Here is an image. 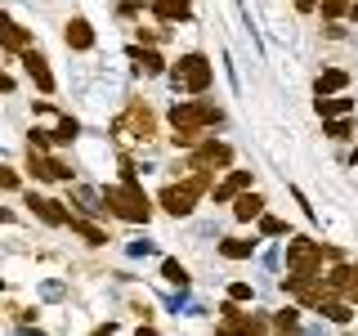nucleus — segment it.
Listing matches in <instances>:
<instances>
[{
	"mask_svg": "<svg viewBox=\"0 0 358 336\" xmlns=\"http://www.w3.org/2000/svg\"><path fill=\"white\" fill-rule=\"evenodd\" d=\"M224 112L215 104H201V99H184V104H175L171 112V126H175V148H197L201 144V130L206 126H220Z\"/></svg>",
	"mask_w": 358,
	"mask_h": 336,
	"instance_id": "nucleus-1",
	"label": "nucleus"
},
{
	"mask_svg": "<svg viewBox=\"0 0 358 336\" xmlns=\"http://www.w3.org/2000/svg\"><path fill=\"white\" fill-rule=\"evenodd\" d=\"M103 206H108V211H112L117 220H130V224H148V216H152L148 197H143V188L134 184V179H126V184H112V188H103Z\"/></svg>",
	"mask_w": 358,
	"mask_h": 336,
	"instance_id": "nucleus-2",
	"label": "nucleus"
},
{
	"mask_svg": "<svg viewBox=\"0 0 358 336\" xmlns=\"http://www.w3.org/2000/svg\"><path fill=\"white\" fill-rule=\"evenodd\" d=\"M322 260H341V251H331V246H322L313 238L287 242V269H291V274H318Z\"/></svg>",
	"mask_w": 358,
	"mask_h": 336,
	"instance_id": "nucleus-3",
	"label": "nucleus"
},
{
	"mask_svg": "<svg viewBox=\"0 0 358 336\" xmlns=\"http://www.w3.org/2000/svg\"><path fill=\"white\" fill-rule=\"evenodd\" d=\"M206 184H210V171H193V175L184 179V184H171V188H162V206L171 211V216H179V220H184L188 211H193L197 193H206Z\"/></svg>",
	"mask_w": 358,
	"mask_h": 336,
	"instance_id": "nucleus-4",
	"label": "nucleus"
},
{
	"mask_svg": "<svg viewBox=\"0 0 358 336\" xmlns=\"http://www.w3.org/2000/svg\"><path fill=\"white\" fill-rule=\"evenodd\" d=\"M171 81H175V90L201 94V90L210 85V59H206V54H184V59L171 67Z\"/></svg>",
	"mask_w": 358,
	"mask_h": 336,
	"instance_id": "nucleus-5",
	"label": "nucleus"
},
{
	"mask_svg": "<svg viewBox=\"0 0 358 336\" xmlns=\"http://www.w3.org/2000/svg\"><path fill=\"white\" fill-rule=\"evenodd\" d=\"M117 130H130V139L148 144L152 134H157V117H152V108H148V104H130V108H126V121H117Z\"/></svg>",
	"mask_w": 358,
	"mask_h": 336,
	"instance_id": "nucleus-6",
	"label": "nucleus"
},
{
	"mask_svg": "<svg viewBox=\"0 0 358 336\" xmlns=\"http://www.w3.org/2000/svg\"><path fill=\"white\" fill-rule=\"evenodd\" d=\"M229 162H233V148H229V144L206 139V144H197V148H193L188 171H215V166H229Z\"/></svg>",
	"mask_w": 358,
	"mask_h": 336,
	"instance_id": "nucleus-7",
	"label": "nucleus"
},
{
	"mask_svg": "<svg viewBox=\"0 0 358 336\" xmlns=\"http://www.w3.org/2000/svg\"><path fill=\"white\" fill-rule=\"evenodd\" d=\"M220 314H224V318H220V332H264V328H268L264 318H251V314H242L238 300H229Z\"/></svg>",
	"mask_w": 358,
	"mask_h": 336,
	"instance_id": "nucleus-8",
	"label": "nucleus"
},
{
	"mask_svg": "<svg viewBox=\"0 0 358 336\" xmlns=\"http://www.w3.org/2000/svg\"><path fill=\"white\" fill-rule=\"evenodd\" d=\"M27 171L36 175V179H72V171H67L63 162H54V157H45L41 148H31V157H27Z\"/></svg>",
	"mask_w": 358,
	"mask_h": 336,
	"instance_id": "nucleus-9",
	"label": "nucleus"
},
{
	"mask_svg": "<svg viewBox=\"0 0 358 336\" xmlns=\"http://www.w3.org/2000/svg\"><path fill=\"white\" fill-rule=\"evenodd\" d=\"M22 67H27V76L36 81L45 94H54V72H50V63H45V54L36 50H22Z\"/></svg>",
	"mask_w": 358,
	"mask_h": 336,
	"instance_id": "nucleus-10",
	"label": "nucleus"
},
{
	"mask_svg": "<svg viewBox=\"0 0 358 336\" xmlns=\"http://www.w3.org/2000/svg\"><path fill=\"white\" fill-rule=\"evenodd\" d=\"M27 206L36 211L45 224H54V229H59V224H72V216L63 211V202H50V197H36V193H31V197H27Z\"/></svg>",
	"mask_w": 358,
	"mask_h": 336,
	"instance_id": "nucleus-11",
	"label": "nucleus"
},
{
	"mask_svg": "<svg viewBox=\"0 0 358 336\" xmlns=\"http://www.w3.org/2000/svg\"><path fill=\"white\" fill-rule=\"evenodd\" d=\"M63 41H67V50H90V45H94V31H90L85 18H72L67 31H63Z\"/></svg>",
	"mask_w": 358,
	"mask_h": 336,
	"instance_id": "nucleus-12",
	"label": "nucleus"
},
{
	"mask_svg": "<svg viewBox=\"0 0 358 336\" xmlns=\"http://www.w3.org/2000/svg\"><path fill=\"white\" fill-rule=\"evenodd\" d=\"M157 18L162 22H184L188 14H193V0H157Z\"/></svg>",
	"mask_w": 358,
	"mask_h": 336,
	"instance_id": "nucleus-13",
	"label": "nucleus"
},
{
	"mask_svg": "<svg viewBox=\"0 0 358 336\" xmlns=\"http://www.w3.org/2000/svg\"><path fill=\"white\" fill-rule=\"evenodd\" d=\"M345 85H350V72H341V67H331V72H322L318 81H313V90H318V99H322V94H341Z\"/></svg>",
	"mask_w": 358,
	"mask_h": 336,
	"instance_id": "nucleus-14",
	"label": "nucleus"
},
{
	"mask_svg": "<svg viewBox=\"0 0 358 336\" xmlns=\"http://www.w3.org/2000/svg\"><path fill=\"white\" fill-rule=\"evenodd\" d=\"M246 184H251V171H233L229 179H224V184H215V202H229V197H238Z\"/></svg>",
	"mask_w": 358,
	"mask_h": 336,
	"instance_id": "nucleus-15",
	"label": "nucleus"
},
{
	"mask_svg": "<svg viewBox=\"0 0 358 336\" xmlns=\"http://www.w3.org/2000/svg\"><path fill=\"white\" fill-rule=\"evenodd\" d=\"M322 283H327V291L331 296H341V291H350V283H354V269L350 265H336L327 278H322Z\"/></svg>",
	"mask_w": 358,
	"mask_h": 336,
	"instance_id": "nucleus-16",
	"label": "nucleus"
},
{
	"mask_svg": "<svg viewBox=\"0 0 358 336\" xmlns=\"http://www.w3.org/2000/svg\"><path fill=\"white\" fill-rule=\"evenodd\" d=\"M354 108V99H341V94H322L318 99V117H345Z\"/></svg>",
	"mask_w": 358,
	"mask_h": 336,
	"instance_id": "nucleus-17",
	"label": "nucleus"
},
{
	"mask_svg": "<svg viewBox=\"0 0 358 336\" xmlns=\"http://www.w3.org/2000/svg\"><path fill=\"white\" fill-rule=\"evenodd\" d=\"M134 63H139V72H148V76H162L166 72V59L157 50H134Z\"/></svg>",
	"mask_w": 358,
	"mask_h": 336,
	"instance_id": "nucleus-18",
	"label": "nucleus"
},
{
	"mask_svg": "<svg viewBox=\"0 0 358 336\" xmlns=\"http://www.w3.org/2000/svg\"><path fill=\"white\" fill-rule=\"evenodd\" d=\"M27 45H31L27 31H22L18 22H5V50H9V54H18V50H27Z\"/></svg>",
	"mask_w": 358,
	"mask_h": 336,
	"instance_id": "nucleus-19",
	"label": "nucleus"
},
{
	"mask_svg": "<svg viewBox=\"0 0 358 336\" xmlns=\"http://www.w3.org/2000/svg\"><path fill=\"white\" fill-rule=\"evenodd\" d=\"M260 211H264V197L246 193V197H238V206H233V216H238V220H255Z\"/></svg>",
	"mask_w": 358,
	"mask_h": 336,
	"instance_id": "nucleus-20",
	"label": "nucleus"
},
{
	"mask_svg": "<svg viewBox=\"0 0 358 336\" xmlns=\"http://www.w3.org/2000/svg\"><path fill=\"white\" fill-rule=\"evenodd\" d=\"M220 251L229 255V260H246V255L255 251V242H246V238H224V242H220Z\"/></svg>",
	"mask_w": 358,
	"mask_h": 336,
	"instance_id": "nucleus-21",
	"label": "nucleus"
},
{
	"mask_svg": "<svg viewBox=\"0 0 358 336\" xmlns=\"http://www.w3.org/2000/svg\"><path fill=\"white\" fill-rule=\"evenodd\" d=\"M72 229L81 233L85 242H94V246H99V242H108V233H103V229H94V224H90V220H81V216H72Z\"/></svg>",
	"mask_w": 358,
	"mask_h": 336,
	"instance_id": "nucleus-22",
	"label": "nucleus"
},
{
	"mask_svg": "<svg viewBox=\"0 0 358 336\" xmlns=\"http://www.w3.org/2000/svg\"><path fill=\"white\" fill-rule=\"evenodd\" d=\"M318 309H322V314H327V318H331V323H350V318H354V314H350V305H341V300H336V296H331V300H322V305H318Z\"/></svg>",
	"mask_w": 358,
	"mask_h": 336,
	"instance_id": "nucleus-23",
	"label": "nucleus"
},
{
	"mask_svg": "<svg viewBox=\"0 0 358 336\" xmlns=\"http://www.w3.org/2000/svg\"><path fill=\"white\" fill-rule=\"evenodd\" d=\"M162 278H166V283H175V287L188 283V274H184V265H179V260H166L162 265Z\"/></svg>",
	"mask_w": 358,
	"mask_h": 336,
	"instance_id": "nucleus-24",
	"label": "nucleus"
},
{
	"mask_svg": "<svg viewBox=\"0 0 358 336\" xmlns=\"http://www.w3.org/2000/svg\"><path fill=\"white\" fill-rule=\"evenodd\" d=\"M76 130H81V126H76L72 117H63V121H59V130H54V144H72V139H76Z\"/></svg>",
	"mask_w": 358,
	"mask_h": 336,
	"instance_id": "nucleus-25",
	"label": "nucleus"
},
{
	"mask_svg": "<svg viewBox=\"0 0 358 336\" xmlns=\"http://www.w3.org/2000/svg\"><path fill=\"white\" fill-rule=\"evenodd\" d=\"M296 323H300V318H296V309H278L273 328H278V332H296Z\"/></svg>",
	"mask_w": 358,
	"mask_h": 336,
	"instance_id": "nucleus-26",
	"label": "nucleus"
},
{
	"mask_svg": "<svg viewBox=\"0 0 358 336\" xmlns=\"http://www.w3.org/2000/svg\"><path fill=\"white\" fill-rule=\"evenodd\" d=\"M260 229L268 233V238H278V233H287V224L278 220V216H260Z\"/></svg>",
	"mask_w": 358,
	"mask_h": 336,
	"instance_id": "nucleus-27",
	"label": "nucleus"
},
{
	"mask_svg": "<svg viewBox=\"0 0 358 336\" xmlns=\"http://www.w3.org/2000/svg\"><path fill=\"white\" fill-rule=\"evenodd\" d=\"M327 134H331V139H350V121L331 117V121H327Z\"/></svg>",
	"mask_w": 358,
	"mask_h": 336,
	"instance_id": "nucleus-28",
	"label": "nucleus"
},
{
	"mask_svg": "<svg viewBox=\"0 0 358 336\" xmlns=\"http://www.w3.org/2000/svg\"><path fill=\"white\" fill-rule=\"evenodd\" d=\"M345 5H350V0H322V14H327V18H341Z\"/></svg>",
	"mask_w": 358,
	"mask_h": 336,
	"instance_id": "nucleus-29",
	"label": "nucleus"
},
{
	"mask_svg": "<svg viewBox=\"0 0 358 336\" xmlns=\"http://www.w3.org/2000/svg\"><path fill=\"white\" fill-rule=\"evenodd\" d=\"M229 296H233V300H251V287H246V283H233Z\"/></svg>",
	"mask_w": 358,
	"mask_h": 336,
	"instance_id": "nucleus-30",
	"label": "nucleus"
},
{
	"mask_svg": "<svg viewBox=\"0 0 358 336\" xmlns=\"http://www.w3.org/2000/svg\"><path fill=\"white\" fill-rule=\"evenodd\" d=\"M350 296L358 300V269H354V283H350Z\"/></svg>",
	"mask_w": 358,
	"mask_h": 336,
	"instance_id": "nucleus-31",
	"label": "nucleus"
},
{
	"mask_svg": "<svg viewBox=\"0 0 358 336\" xmlns=\"http://www.w3.org/2000/svg\"><path fill=\"white\" fill-rule=\"evenodd\" d=\"M313 5H318V0H296V9H313Z\"/></svg>",
	"mask_w": 358,
	"mask_h": 336,
	"instance_id": "nucleus-32",
	"label": "nucleus"
},
{
	"mask_svg": "<svg viewBox=\"0 0 358 336\" xmlns=\"http://www.w3.org/2000/svg\"><path fill=\"white\" fill-rule=\"evenodd\" d=\"M354 22H358V0H354Z\"/></svg>",
	"mask_w": 358,
	"mask_h": 336,
	"instance_id": "nucleus-33",
	"label": "nucleus"
},
{
	"mask_svg": "<svg viewBox=\"0 0 358 336\" xmlns=\"http://www.w3.org/2000/svg\"><path fill=\"white\" fill-rule=\"evenodd\" d=\"M354 162H358V148H354Z\"/></svg>",
	"mask_w": 358,
	"mask_h": 336,
	"instance_id": "nucleus-34",
	"label": "nucleus"
}]
</instances>
